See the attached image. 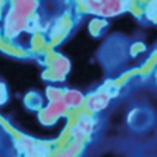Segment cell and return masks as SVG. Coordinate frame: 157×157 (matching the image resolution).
Listing matches in <instances>:
<instances>
[{"instance_id": "8992f818", "label": "cell", "mask_w": 157, "mask_h": 157, "mask_svg": "<svg viewBox=\"0 0 157 157\" xmlns=\"http://www.w3.org/2000/svg\"><path fill=\"white\" fill-rule=\"evenodd\" d=\"M93 126H94V122L90 117H82L77 122V126H76V131L78 133V139L83 136V135H88L93 131Z\"/></svg>"}, {"instance_id": "52a82bcc", "label": "cell", "mask_w": 157, "mask_h": 157, "mask_svg": "<svg viewBox=\"0 0 157 157\" xmlns=\"http://www.w3.org/2000/svg\"><path fill=\"white\" fill-rule=\"evenodd\" d=\"M53 69H55V73L59 76H65L69 70V62L62 56H58L53 62Z\"/></svg>"}, {"instance_id": "6da1fadb", "label": "cell", "mask_w": 157, "mask_h": 157, "mask_svg": "<svg viewBox=\"0 0 157 157\" xmlns=\"http://www.w3.org/2000/svg\"><path fill=\"white\" fill-rule=\"evenodd\" d=\"M27 27V20L11 10L6 17V34L9 36H16Z\"/></svg>"}, {"instance_id": "277c9868", "label": "cell", "mask_w": 157, "mask_h": 157, "mask_svg": "<svg viewBox=\"0 0 157 157\" xmlns=\"http://www.w3.org/2000/svg\"><path fill=\"white\" fill-rule=\"evenodd\" d=\"M63 101L66 102L67 107H78V105H82V102L84 101V97L80 91L77 90H69L63 94Z\"/></svg>"}, {"instance_id": "ba28073f", "label": "cell", "mask_w": 157, "mask_h": 157, "mask_svg": "<svg viewBox=\"0 0 157 157\" xmlns=\"http://www.w3.org/2000/svg\"><path fill=\"white\" fill-rule=\"evenodd\" d=\"M78 150V143L76 142L75 144H72V146L69 147L66 151H63V153H60V154H58L56 157H73L76 154V151Z\"/></svg>"}, {"instance_id": "7a4b0ae2", "label": "cell", "mask_w": 157, "mask_h": 157, "mask_svg": "<svg viewBox=\"0 0 157 157\" xmlns=\"http://www.w3.org/2000/svg\"><path fill=\"white\" fill-rule=\"evenodd\" d=\"M36 6H38V0H14L13 10L25 18L35 11Z\"/></svg>"}, {"instance_id": "9c48e42d", "label": "cell", "mask_w": 157, "mask_h": 157, "mask_svg": "<svg viewBox=\"0 0 157 157\" xmlns=\"http://www.w3.org/2000/svg\"><path fill=\"white\" fill-rule=\"evenodd\" d=\"M31 153H33V157H46V154H42V151H39L38 149H33Z\"/></svg>"}, {"instance_id": "30bf717a", "label": "cell", "mask_w": 157, "mask_h": 157, "mask_svg": "<svg viewBox=\"0 0 157 157\" xmlns=\"http://www.w3.org/2000/svg\"><path fill=\"white\" fill-rule=\"evenodd\" d=\"M121 2H122V3H124V4H126V6H128V4H129V2H131V0H121Z\"/></svg>"}, {"instance_id": "3957f363", "label": "cell", "mask_w": 157, "mask_h": 157, "mask_svg": "<svg viewBox=\"0 0 157 157\" xmlns=\"http://www.w3.org/2000/svg\"><path fill=\"white\" fill-rule=\"evenodd\" d=\"M109 102V94L104 91L95 93V94L90 95L87 100V107L91 109V111H100L102 108H105Z\"/></svg>"}, {"instance_id": "5b68a950", "label": "cell", "mask_w": 157, "mask_h": 157, "mask_svg": "<svg viewBox=\"0 0 157 157\" xmlns=\"http://www.w3.org/2000/svg\"><path fill=\"white\" fill-rule=\"evenodd\" d=\"M66 107H67V105H66V102L63 101V98H60V100H55V101L51 102L49 107L45 109V115L46 117L56 118V117H59V115H62L63 112H65Z\"/></svg>"}]
</instances>
